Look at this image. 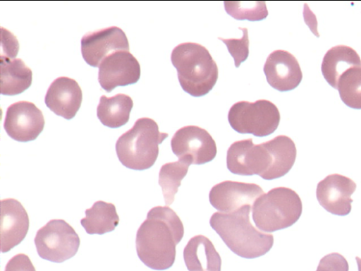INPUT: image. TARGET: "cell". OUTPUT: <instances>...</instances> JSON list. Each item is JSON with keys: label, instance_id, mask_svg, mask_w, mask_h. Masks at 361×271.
<instances>
[{"label": "cell", "instance_id": "1", "mask_svg": "<svg viewBox=\"0 0 361 271\" xmlns=\"http://www.w3.org/2000/svg\"><path fill=\"white\" fill-rule=\"evenodd\" d=\"M183 234V224L172 209L169 206L154 207L137 231V256L151 269H169L174 263L176 247Z\"/></svg>", "mask_w": 361, "mask_h": 271}, {"label": "cell", "instance_id": "2", "mask_svg": "<svg viewBox=\"0 0 361 271\" xmlns=\"http://www.w3.org/2000/svg\"><path fill=\"white\" fill-rule=\"evenodd\" d=\"M252 207L245 206L231 213L216 212L209 220L212 228L228 248L238 256L247 259L264 255L274 244L272 234L259 231L250 222Z\"/></svg>", "mask_w": 361, "mask_h": 271}, {"label": "cell", "instance_id": "3", "mask_svg": "<svg viewBox=\"0 0 361 271\" xmlns=\"http://www.w3.org/2000/svg\"><path fill=\"white\" fill-rule=\"evenodd\" d=\"M171 61L181 88L191 96L207 95L217 81V64L208 49L200 44H179L172 50Z\"/></svg>", "mask_w": 361, "mask_h": 271}, {"label": "cell", "instance_id": "4", "mask_svg": "<svg viewBox=\"0 0 361 271\" xmlns=\"http://www.w3.org/2000/svg\"><path fill=\"white\" fill-rule=\"evenodd\" d=\"M168 136V133L159 131L158 124L153 119L140 118L118 138L116 143L118 158L123 166L130 169H147L157 159L159 145Z\"/></svg>", "mask_w": 361, "mask_h": 271}, {"label": "cell", "instance_id": "5", "mask_svg": "<svg viewBox=\"0 0 361 271\" xmlns=\"http://www.w3.org/2000/svg\"><path fill=\"white\" fill-rule=\"evenodd\" d=\"M256 227L273 232L292 226L300 218L302 205L298 193L286 187H276L261 195L252 205Z\"/></svg>", "mask_w": 361, "mask_h": 271}, {"label": "cell", "instance_id": "6", "mask_svg": "<svg viewBox=\"0 0 361 271\" xmlns=\"http://www.w3.org/2000/svg\"><path fill=\"white\" fill-rule=\"evenodd\" d=\"M280 119L277 107L267 100L238 102L231 106L228 113V120L233 130L257 137L273 133L279 126Z\"/></svg>", "mask_w": 361, "mask_h": 271}, {"label": "cell", "instance_id": "7", "mask_svg": "<svg viewBox=\"0 0 361 271\" xmlns=\"http://www.w3.org/2000/svg\"><path fill=\"white\" fill-rule=\"evenodd\" d=\"M226 164L233 174L243 176L259 175L273 180L274 159L269 141L255 145L252 138L235 141L227 150Z\"/></svg>", "mask_w": 361, "mask_h": 271}, {"label": "cell", "instance_id": "8", "mask_svg": "<svg viewBox=\"0 0 361 271\" xmlns=\"http://www.w3.org/2000/svg\"><path fill=\"white\" fill-rule=\"evenodd\" d=\"M34 242L40 258L60 263L76 254L80 239L65 220L51 219L37 230Z\"/></svg>", "mask_w": 361, "mask_h": 271}, {"label": "cell", "instance_id": "9", "mask_svg": "<svg viewBox=\"0 0 361 271\" xmlns=\"http://www.w3.org/2000/svg\"><path fill=\"white\" fill-rule=\"evenodd\" d=\"M171 146L179 159L190 164L209 162L214 159L217 152L212 136L197 126H186L178 129L171 138Z\"/></svg>", "mask_w": 361, "mask_h": 271}, {"label": "cell", "instance_id": "10", "mask_svg": "<svg viewBox=\"0 0 361 271\" xmlns=\"http://www.w3.org/2000/svg\"><path fill=\"white\" fill-rule=\"evenodd\" d=\"M42 111L28 101H19L6 109L4 128L9 137L18 142L35 140L43 131Z\"/></svg>", "mask_w": 361, "mask_h": 271}, {"label": "cell", "instance_id": "11", "mask_svg": "<svg viewBox=\"0 0 361 271\" xmlns=\"http://www.w3.org/2000/svg\"><path fill=\"white\" fill-rule=\"evenodd\" d=\"M140 77V65L128 51L120 50L109 54L99 66L98 80L107 92L118 86L134 84Z\"/></svg>", "mask_w": 361, "mask_h": 271}, {"label": "cell", "instance_id": "12", "mask_svg": "<svg viewBox=\"0 0 361 271\" xmlns=\"http://www.w3.org/2000/svg\"><path fill=\"white\" fill-rule=\"evenodd\" d=\"M120 50H129L126 33L118 27L111 26L90 32L81 39V53L85 62L99 67L104 59Z\"/></svg>", "mask_w": 361, "mask_h": 271}, {"label": "cell", "instance_id": "13", "mask_svg": "<svg viewBox=\"0 0 361 271\" xmlns=\"http://www.w3.org/2000/svg\"><path fill=\"white\" fill-rule=\"evenodd\" d=\"M262 194L264 191L257 184L224 181L212 188L209 199L211 205L217 210L231 213L245 206L252 207Z\"/></svg>", "mask_w": 361, "mask_h": 271}, {"label": "cell", "instance_id": "14", "mask_svg": "<svg viewBox=\"0 0 361 271\" xmlns=\"http://www.w3.org/2000/svg\"><path fill=\"white\" fill-rule=\"evenodd\" d=\"M356 183L350 178L338 174L328 175L317 186L316 196L327 212L339 216L347 215L351 210V195Z\"/></svg>", "mask_w": 361, "mask_h": 271}, {"label": "cell", "instance_id": "15", "mask_svg": "<svg viewBox=\"0 0 361 271\" xmlns=\"http://www.w3.org/2000/svg\"><path fill=\"white\" fill-rule=\"evenodd\" d=\"M264 73L268 83L280 92L295 89L302 79L297 59L286 50H275L268 56Z\"/></svg>", "mask_w": 361, "mask_h": 271}, {"label": "cell", "instance_id": "16", "mask_svg": "<svg viewBox=\"0 0 361 271\" xmlns=\"http://www.w3.org/2000/svg\"><path fill=\"white\" fill-rule=\"evenodd\" d=\"M30 220L25 207L17 200H1V251L8 252L23 241L29 229Z\"/></svg>", "mask_w": 361, "mask_h": 271}, {"label": "cell", "instance_id": "17", "mask_svg": "<svg viewBox=\"0 0 361 271\" xmlns=\"http://www.w3.org/2000/svg\"><path fill=\"white\" fill-rule=\"evenodd\" d=\"M82 100V90L73 78H56L47 89L44 97L47 107L55 114L66 119H73L79 110Z\"/></svg>", "mask_w": 361, "mask_h": 271}, {"label": "cell", "instance_id": "18", "mask_svg": "<svg viewBox=\"0 0 361 271\" xmlns=\"http://www.w3.org/2000/svg\"><path fill=\"white\" fill-rule=\"evenodd\" d=\"M188 271H221V258L212 242L203 235L192 237L183 250Z\"/></svg>", "mask_w": 361, "mask_h": 271}, {"label": "cell", "instance_id": "19", "mask_svg": "<svg viewBox=\"0 0 361 271\" xmlns=\"http://www.w3.org/2000/svg\"><path fill=\"white\" fill-rule=\"evenodd\" d=\"M355 66H361V59L357 52L346 45H337L329 49L324 54L321 71L326 81L337 89L341 76Z\"/></svg>", "mask_w": 361, "mask_h": 271}, {"label": "cell", "instance_id": "20", "mask_svg": "<svg viewBox=\"0 0 361 271\" xmlns=\"http://www.w3.org/2000/svg\"><path fill=\"white\" fill-rule=\"evenodd\" d=\"M0 64L1 95H18L31 85L32 71L21 59L1 58Z\"/></svg>", "mask_w": 361, "mask_h": 271}, {"label": "cell", "instance_id": "21", "mask_svg": "<svg viewBox=\"0 0 361 271\" xmlns=\"http://www.w3.org/2000/svg\"><path fill=\"white\" fill-rule=\"evenodd\" d=\"M133 107V100L127 95L118 93L111 97L102 95L97 115L103 125L116 128L127 124Z\"/></svg>", "mask_w": 361, "mask_h": 271}, {"label": "cell", "instance_id": "22", "mask_svg": "<svg viewBox=\"0 0 361 271\" xmlns=\"http://www.w3.org/2000/svg\"><path fill=\"white\" fill-rule=\"evenodd\" d=\"M80 223L87 234L102 235L115 229L119 217L113 203L98 200L85 210V217Z\"/></svg>", "mask_w": 361, "mask_h": 271}, {"label": "cell", "instance_id": "23", "mask_svg": "<svg viewBox=\"0 0 361 271\" xmlns=\"http://www.w3.org/2000/svg\"><path fill=\"white\" fill-rule=\"evenodd\" d=\"M190 165L189 163L178 159L161 166L159 173V184L162 189L166 206L171 205L174 201L175 195L182 179L187 174Z\"/></svg>", "mask_w": 361, "mask_h": 271}, {"label": "cell", "instance_id": "24", "mask_svg": "<svg viewBox=\"0 0 361 271\" xmlns=\"http://www.w3.org/2000/svg\"><path fill=\"white\" fill-rule=\"evenodd\" d=\"M337 90L345 104L361 109V66L345 71L339 78Z\"/></svg>", "mask_w": 361, "mask_h": 271}, {"label": "cell", "instance_id": "25", "mask_svg": "<svg viewBox=\"0 0 361 271\" xmlns=\"http://www.w3.org/2000/svg\"><path fill=\"white\" fill-rule=\"evenodd\" d=\"M224 4L226 13L237 20L257 21L268 16L265 1H224Z\"/></svg>", "mask_w": 361, "mask_h": 271}, {"label": "cell", "instance_id": "26", "mask_svg": "<svg viewBox=\"0 0 361 271\" xmlns=\"http://www.w3.org/2000/svg\"><path fill=\"white\" fill-rule=\"evenodd\" d=\"M243 32V36L239 39H224L219 37L222 41L234 59L235 67L245 61L249 55V38L248 31L246 28H238Z\"/></svg>", "mask_w": 361, "mask_h": 271}, {"label": "cell", "instance_id": "27", "mask_svg": "<svg viewBox=\"0 0 361 271\" xmlns=\"http://www.w3.org/2000/svg\"><path fill=\"white\" fill-rule=\"evenodd\" d=\"M346 259L340 253H332L324 256L319 261L316 271H348Z\"/></svg>", "mask_w": 361, "mask_h": 271}, {"label": "cell", "instance_id": "28", "mask_svg": "<svg viewBox=\"0 0 361 271\" xmlns=\"http://www.w3.org/2000/svg\"><path fill=\"white\" fill-rule=\"evenodd\" d=\"M4 31L1 28L2 49L1 58L12 59L18 54L19 44L13 33L4 28Z\"/></svg>", "mask_w": 361, "mask_h": 271}, {"label": "cell", "instance_id": "29", "mask_svg": "<svg viewBox=\"0 0 361 271\" xmlns=\"http://www.w3.org/2000/svg\"><path fill=\"white\" fill-rule=\"evenodd\" d=\"M4 271H36V270L27 255L18 253L8 261Z\"/></svg>", "mask_w": 361, "mask_h": 271}, {"label": "cell", "instance_id": "30", "mask_svg": "<svg viewBox=\"0 0 361 271\" xmlns=\"http://www.w3.org/2000/svg\"><path fill=\"white\" fill-rule=\"evenodd\" d=\"M355 259L358 267V271H361V258L359 257H356Z\"/></svg>", "mask_w": 361, "mask_h": 271}]
</instances>
